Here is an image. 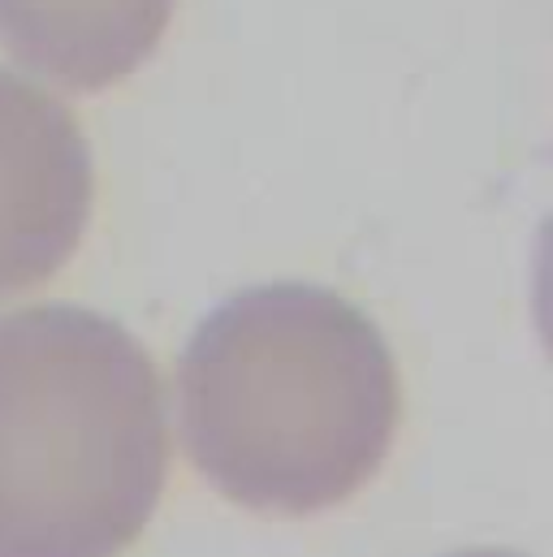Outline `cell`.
<instances>
[{"instance_id": "6da1fadb", "label": "cell", "mask_w": 553, "mask_h": 557, "mask_svg": "<svg viewBox=\"0 0 553 557\" xmlns=\"http://www.w3.org/2000/svg\"><path fill=\"white\" fill-rule=\"evenodd\" d=\"M182 445L234 506L303 519L390 458L403 385L381 329L342 294L281 281L221 302L177 368Z\"/></svg>"}, {"instance_id": "7a4b0ae2", "label": "cell", "mask_w": 553, "mask_h": 557, "mask_svg": "<svg viewBox=\"0 0 553 557\" xmlns=\"http://www.w3.org/2000/svg\"><path fill=\"white\" fill-rule=\"evenodd\" d=\"M169 471L164 389L83 307L0 315V557H122Z\"/></svg>"}, {"instance_id": "3957f363", "label": "cell", "mask_w": 553, "mask_h": 557, "mask_svg": "<svg viewBox=\"0 0 553 557\" xmlns=\"http://www.w3.org/2000/svg\"><path fill=\"white\" fill-rule=\"evenodd\" d=\"M96 203L78 117L0 70V302L52 281L78 251Z\"/></svg>"}, {"instance_id": "277c9868", "label": "cell", "mask_w": 553, "mask_h": 557, "mask_svg": "<svg viewBox=\"0 0 553 557\" xmlns=\"http://www.w3.org/2000/svg\"><path fill=\"white\" fill-rule=\"evenodd\" d=\"M177 0H0V48L70 87L105 91L160 48Z\"/></svg>"}, {"instance_id": "5b68a950", "label": "cell", "mask_w": 553, "mask_h": 557, "mask_svg": "<svg viewBox=\"0 0 553 557\" xmlns=\"http://www.w3.org/2000/svg\"><path fill=\"white\" fill-rule=\"evenodd\" d=\"M458 557H519V554H497V549H489V554H458Z\"/></svg>"}]
</instances>
